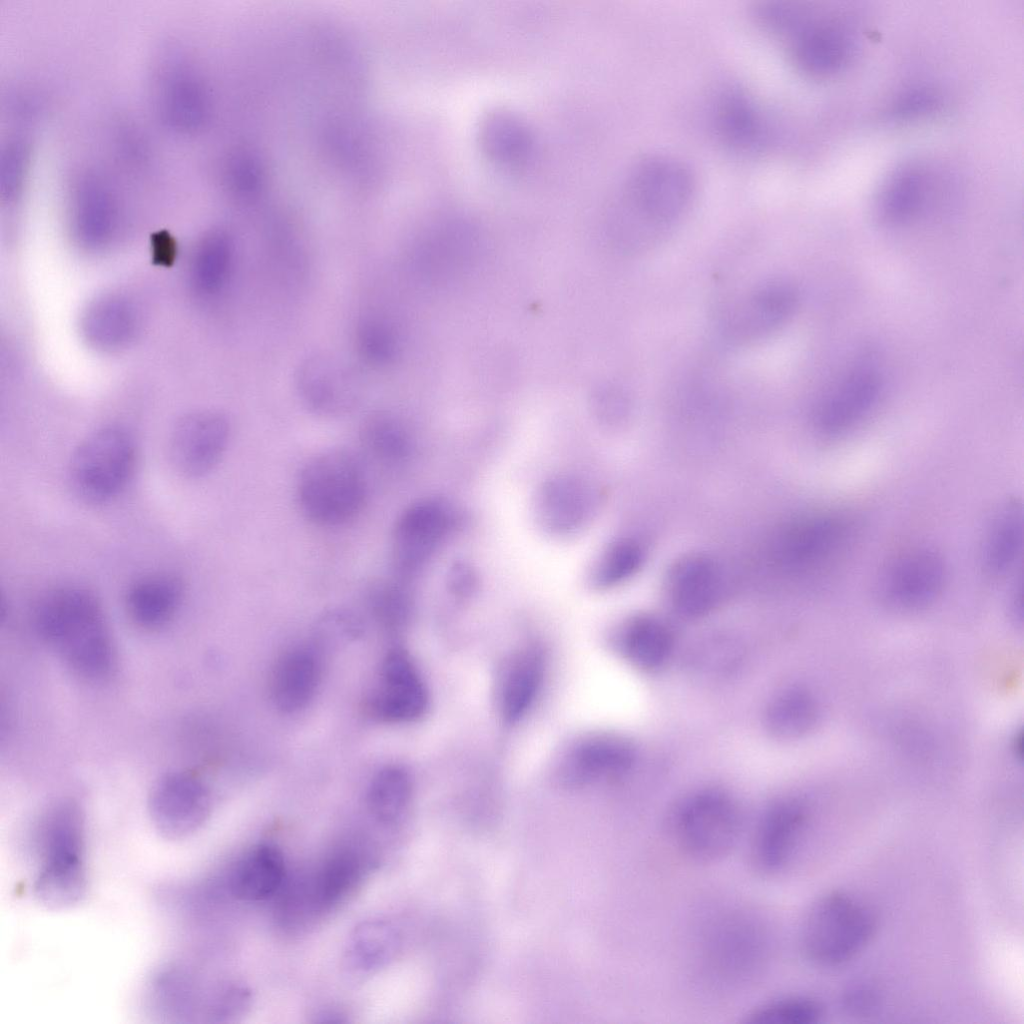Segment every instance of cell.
Masks as SVG:
<instances>
[{
	"instance_id": "obj_5",
	"label": "cell",
	"mask_w": 1024,
	"mask_h": 1024,
	"mask_svg": "<svg viewBox=\"0 0 1024 1024\" xmlns=\"http://www.w3.org/2000/svg\"><path fill=\"white\" fill-rule=\"evenodd\" d=\"M741 831L738 804L716 788L702 789L685 798L670 823L674 845L687 858L700 863L716 862L729 855Z\"/></svg>"
},
{
	"instance_id": "obj_34",
	"label": "cell",
	"mask_w": 1024,
	"mask_h": 1024,
	"mask_svg": "<svg viewBox=\"0 0 1024 1024\" xmlns=\"http://www.w3.org/2000/svg\"><path fill=\"white\" fill-rule=\"evenodd\" d=\"M366 452L385 465L401 463L410 453V439L398 420L386 412L367 417L360 430Z\"/></svg>"
},
{
	"instance_id": "obj_26",
	"label": "cell",
	"mask_w": 1024,
	"mask_h": 1024,
	"mask_svg": "<svg viewBox=\"0 0 1024 1024\" xmlns=\"http://www.w3.org/2000/svg\"><path fill=\"white\" fill-rule=\"evenodd\" d=\"M591 494L574 478H557L542 488L537 512L544 527L555 533H569L579 528L588 517Z\"/></svg>"
},
{
	"instance_id": "obj_8",
	"label": "cell",
	"mask_w": 1024,
	"mask_h": 1024,
	"mask_svg": "<svg viewBox=\"0 0 1024 1024\" xmlns=\"http://www.w3.org/2000/svg\"><path fill=\"white\" fill-rule=\"evenodd\" d=\"M625 199L633 215L648 228H662L689 208L696 183L689 167L668 156L640 160L625 183Z\"/></svg>"
},
{
	"instance_id": "obj_22",
	"label": "cell",
	"mask_w": 1024,
	"mask_h": 1024,
	"mask_svg": "<svg viewBox=\"0 0 1024 1024\" xmlns=\"http://www.w3.org/2000/svg\"><path fill=\"white\" fill-rule=\"evenodd\" d=\"M544 670L543 654L535 646L520 648L504 661L496 681V705L506 723L518 722L532 707Z\"/></svg>"
},
{
	"instance_id": "obj_7",
	"label": "cell",
	"mask_w": 1024,
	"mask_h": 1024,
	"mask_svg": "<svg viewBox=\"0 0 1024 1024\" xmlns=\"http://www.w3.org/2000/svg\"><path fill=\"white\" fill-rule=\"evenodd\" d=\"M136 462L132 434L119 425L104 426L83 439L73 452L68 470L71 488L86 503H107L126 488Z\"/></svg>"
},
{
	"instance_id": "obj_35",
	"label": "cell",
	"mask_w": 1024,
	"mask_h": 1024,
	"mask_svg": "<svg viewBox=\"0 0 1024 1024\" xmlns=\"http://www.w3.org/2000/svg\"><path fill=\"white\" fill-rule=\"evenodd\" d=\"M398 946V934L390 923L380 919L368 920L352 932L348 953L356 967L371 970L390 961Z\"/></svg>"
},
{
	"instance_id": "obj_19",
	"label": "cell",
	"mask_w": 1024,
	"mask_h": 1024,
	"mask_svg": "<svg viewBox=\"0 0 1024 1024\" xmlns=\"http://www.w3.org/2000/svg\"><path fill=\"white\" fill-rule=\"evenodd\" d=\"M769 938L758 919L732 915L714 927L708 945V959L721 976H750L766 958Z\"/></svg>"
},
{
	"instance_id": "obj_28",
	"label": "cell",
	"mask_w": 1024,
	"mask_h": 1024,
	"mask_svg": "<svg viewBox=\"0 0 1024 1024\" xmlns=\"http://www.w3.org/2000/svg\"><path fill=\"white\" fill-rule=\"evenodd\" d=\"M132 306L121 298H105L90 307L84 321V333L94 346L113 350L124 346L136 329Z\"/></svg>"
},
{
	"instance_id": "obj_17",
	"label": "cell",
	"mask_w": 1024,
	"mask_h": 1024,
	"mask_svg": "<svg viewBox=\"0 0 1024 1024\" xmlns=\"http://www.w3.org/2000/svg\"><path fill=\"white\" fill-rule=\"evenodd\" d=\"M230 424L220 412L189 413L175 425L170 438V457L175 469L188 478L211 472L224 455Z\"/></svg>"
},
{
	"instance_id": "obj_43",
	"label": "cell",
	"mask_w": 1024,
	"mask_h": 1024,
	"mask_svg": "<svg viewBox=\"0 0 1024 1024\" xmlns=\"http://www.w3.org/2000/svg\"><path fill=\"white\" fill-rule=\"evenodd\" d=\"M843 1001L845 1007L850 1011L866 1013L877 1006L878 996L874 989L860 986L849 990Z\"/></svg>"
},
{
	"instance_id": "obj_16",
	"label": "cell",
	"mask_w": 1024,
	"mask_h": 1024,
	"mask_svg": "<svg viewBox=\"0 0 1024 1024\" xmlns=\"http://www.w3.org/2000/svg\"><path fill=\"white\" fill-rule=\"evenodd\" d=\"M635 757L634 746L620 736L586 735L563 752L556 776L566 786H587L622 776L633 766Z\"/></svg>"
},
{
	"instance_id": "obj_20",
	"label": "cell",
	"mask_w": 1024,
	"mask_h": 1024,
	"mask_svg": "<svg viewBox=\"0 0 1024 1024\" xmlns=\"http://www.w3.org/2000/svg\"><path fill=\"white\" fill-rule=\"evenodd\" d=\"M798 305L794 286L771 280L754 289L733 311L728 332L738 340L761 338L786 323Z\"/></svg>"
},
{
	"instance_id": "obj_25",
	"label": "cell",
	"mask_w": 1024,
	"mask_h": 1024,
	"mask_svg": "<svg viewBox=\"0 0 1024 1024\" xmlns=\"http://www.w3.org/2000/svg\"><path fill=\"white\" fill-rule=\"evenodd\" d=\"M181 580L170 573H151L137 578L126 592L131 619L141 627L157 628L175 615L182 600Z\"/></svg>"
},
{
	"instance_id": "obj_37",
	"label": "cell",
	"mask_w": 1024,
	"mask_h": 1024,
	"mask_svg": "<svg viewBox=\"0 0 1024 1024\" xmlns=\"http://www.w3.org/2000/svg\"><path fill=\"white\" fill-rule=\"evenodd\" d=\"M823 1016L822 1004L808 996H783L765 1001L744 1015L746 1024H815Z\"/></svg>"
},
{
	"instance_id": "obj_38",
	"label": "cell",
	"mask_w": 1024,
	"mask_h": 1024,
	"mask_svg": "<svg viewBox=\"0 0 1024 1024\" xmlns=\"http://www.w3.org/2000/svg\"><path fill=\"white\" fill-rule=\"evenodd\" d=\"M722 101L719 128L723 137L738 147H752L761 138L760 119L751 103L742 95L729 94Z\"/></svg>"
},
{
	"instance_id": "obj_3",
	"label": "cell",
	"mask_w": 1024,
	"mask_h": 1024,
	"mask_svg": "<svg viewBox=\"0 0 1024 1024\" xmlns=\"http://www.w3.org/2000/svg\"><path fill=\"white\" fill-rule=\"evenodd\" d=\"M302 513L314 524L336 527L354 519L367 497V479L361 461L345 449H329L313 456L297 479Z\"/></svg>"
},
{
	"instance_id": "obj_14",
	"label": "cell",
	"mask_w": 1024,
	"mask_h": 1024,
	"mask_svg": "<svg viewBox=\"0 0 1024 1024\" xmlns=\"http://www.w3.org/2000/svg\"><path fill=\"white\" fill-rule=\"evenodd\" d=\"M808 823L806 805L784 798L770 804L760 815L750 842V861L765 876L783 872L793 860Z\"/></svg>"
},
{
	"instance_id": "obj_11",
	"label": "cell",
	"mask_w": 1024,
	"mask_h": 1024,
	"mask_svg": "<svg viewBox=\"0 0 1024 1024\" xmlns=\"http://www.w3.org/2000/svg\"><path fill=\"white\" fill-rule=\"evenodd\" d=\"M295 389L302 404L322 417H340L361 402L364 386L358 371L329 352L304 357L294 375Z\"/></svg>"
},
{
	"instance_id": "obj_2",
	"label": "cell",
	"mask_w": 1024,
	"mask_h": 1024,
	"mask_svg": "<svg viewBox=\"0 0 1024 1024\" xmlns=\"http://www.w3.org/2000/svg\"><path fill=\"white\" fill-rule=\"evenodd\" d=\"M36 832L39 863L34 895L51 909L72 907L87 888L84 819L79 807L69 801L54 805Z\"/></svg>"
},
{
	"instance_id": "obj_18",
	"label": "cell",
	"mask_w": 1024,
	"mask_h": 1024,
	"mask_svg": "<svg viewBox=\"0 0 1024 1024\" xmlns=\"http://www.w3.org/2000/svg\"><path fill=\"white\" fill-rule=\"evenodd\" d=\"M428 702L426 685L409 654L401 648L390 650L369 700L372 714L385 722L409 723L425 714Z\"/></svg>"
},
{
	"instance_id": "obj_21",
	"label": "cell",
	"mask_w": 1024,
	"mask_h": 1024,
	"mask_svg": "<svg viewBox=\"0 0 1024 1024\" xmlns=\"http://www.w3.org/2000/svg\"><path fill=\"white\" fill-rule=\"evenodd\" d=\"M668 592L675 610L687 618L709 613L723 592L722 572L705 555H691L678 561L668 576Z\"/></svg>"
},
{
	"instance_id": "obj_33",
	"label": "cell",
	"mask_w": 1024,
	"mask_h": 1024,
	"mask_svg": "<svg viewBox=\"0 0 1024 1024\" xmlns=\"http://www.w3.org/2000/svg\"><path fill=\"white\" fill-rule=\"evenodd\" d=\"M232 255V242L225 233L208 235L192 259L191 279L195 289L204 295L221 290L230 272Z\"/></svg>"
},
{
	"instance_id": "obj_40",
	"label": "cell",
	"mask_w": 1024,
	"mask_h": 1024,
	"mask_svg": "<svg viewBox=\"0 0 1024 1024\" xmlns=\"http://www.w3.org/2000/svg\"><path fill=\"white\" fill-rule=\"evenodd\" d=\"M644 560L642 546L631 539H622L612 544L600 559L594 582L602 588L621 584L633 576Z\"/></svg>"
},
{
	"instance_id": "obj_29",
	"label": "cell",
	"mask_w": 1024,
	"mask_h": 1024,
	"mask_svg": "<svg viewBox=\"0 0 1024 1024\" xmlns=\"http://www.w3.org/2000/svg\"><path fill=\"white\" fill-rule=\"evenodd\" d=\"M622 651L634 665L643 669L661 667L670 657L673 637L660 620L641 616L629 621L620 635Z\"/></svg>"
},
{
	"instance_id": "obj_41",
	"label": "cell",
	"mask_w": 1024,
	"mask_h": 1024,
	"mask_svg": "<svg viewBox=\"0 0 1024 1024\" xmlns=\"http://www.w3.org/2000/svg\"><path fill=\"white\" fill-rule=\"evenodd\" d=\"M356 345L362 357L375 365L390 363L397 352L393 329L384 319L377 317H366L359 322Z\"/></svg>"
},
{
	"instance_id": "obj_32",
	"label": "cell",
	"mask_w": 1024,
	"mask_h": 1024,
	"mask_svg": "<svg viewBox=\"0 0 1024 1024\" xmlns=\"http://www.w3.org/2000/svg\"><path fill=\"white\" fill-rule=\"evenodd\" d=\"M926 194V180L917 168L896 172L884 186L879 199V214L889 224H903L921 210Z\"/></svg>"
},
{
	"instance_id": "obj_15",
	"label": "cell",
	"mask_w": 1024,
	"mask_h": 1024,
	"mask_svg": "<svg viewBox=\"0 0 1024 1024\" xmlns=\"http://www.w3.org/2000/svg\"><path fill=\"white\" fill-rule=\"evenodd\" d=\"M451 521L448 509L432 499L417 501L402 512L392 534V562L398 579L404 581L422 568Z\"/></svg>"
},
{
	"instance_id": "obj_27",
	"label": "cell",
	"mask_w": 1024,
	"mask_h": 1024,
	"mask_svg": "<svg viewBox=\"0 0 1024 1024\" xmlns=\"http://www.w3.org/2000/svg\"><path fill=\"white\" fill-rule=\"evenodd\" d=\"M285 876L284 859L273 845L253 847L238 862L231 878V889L240 899L260 901L272 896Z\"/></svg>"
},
{
	"instance_id": "obj_42",
	"label": "cell",
	"mask_w": 1024,
	"mask_h": 1024,
	"mask_svg": "<svg viewBox=\"0 0 1024 1024\" xmlns=\"http://www.w3.org/2000/svg\"><path fill=\"white\" fill-rule=\"evenodd\" d=\"M493 135L491 138L495 144L494 148L496 154L503 158H514L520 151L522 152L526 146L525 135L521 132L520 126L509 121L506 123L501 120L499 124L492 127Z\"/></svg>"
},
{
	"instance_id": "obj_9",
	"label": "cell",
	"mask_w": 1024,
	"mask_h": 1024,
	"mask_svg": "<svg viewBox=\"0 0 1024 1024\" xmlns=\"http://www.w3.org/2000/svg\"><path fill=\"white\" fill-rule=\"evenodd\" d=\"M761 16L773 31L787 35L792 61L803 73L825 77L847 64L852 43L835 23L810 18L805 11L786 5L762 8Z\"/></svg>"
},
{
	"instance_id": "obj_31",
	"label": "cell",
	"mask_w": 1024,
	"mask_h": 1024,
	"mask_svg": "<svg viewBox=\"0 0 1024 1024\" xmlns=\"http://www.w3.org/2000/svg\"><path fill=\"white\" fill-rule=\"evenodd\" d=\"M817 717L813 697L802 689H787L775 696L765 712L768 731L781 739H792L808 732Z\"/></svg>"
},
{
	"instance_id": "obj_1",
	"label": "cell",
	"mask_w": 1024,
	"mask_h": 1024,
	"mask_svg": "<svg viewBox=\"0 0 1024 1024\" xmlns=\"http://www.w3.org/2000/svg\"><path fill=\"white\" fill-rule=\"evenodd\" d=\"M35 623L76 673L96 680L112 673L114 644L101 605L87 589L65 585L49 590L36 606Z\"/></svg>"
},
{
	"instance_id": "obj_36",
	"label": "cell",
	"mask_w": 1024,
	"mask_h": 1024,
	"mask_svg": "<svg viewBox=\"0 0 1024 1024\" xmlns=\"http://www.w3.org/2000/svg\"><path fill=\"white\" fill-rule=\"evenodd\" d=\"M360 875V861L354 854L341 852L332 856L315 878L313 903L319 909L332 907L354 888Z\"/></svg>"
},
{
	"instance_id": "obj_6",
	"label": "cell",
	"mask_w": 1024,
	"mask_h": 1024,
	"mask_svg": "<svg viewBox=\"0 0 1024 1024\" xmlns=\"http://www.w3.org/2000/svg\"><path fill=\"white\" fill-rule=\"evenodd\" d=\"M860 531L855 514L824 509L797 517L778 535L774 553L780 566L795 575L829 568L854 545Z\"/></svg>"
},
{
	"instance_id": "obj_4",
	"label": "cell",
	"mask_w": 1024,
	"mask_h": 1024,
	"mask_svg": "<svg viewBox=\"0 0 1024 1024\" xmlns=\"http://www.w3.org/2000/svg\"><path fill=\"white\" fill-rule=\"evenodd\" d=\"M876 928V917L863 902L845 892H828L816 899L804 916L801 950L818 966H839L865 948Z\"/></svg>"
},
{
	"instance_id": "obj_12",
	"label": "cell",
	"mask_w": 1024,
	"mask_h": 1024,
	"mask_svg": "<svg viewBox=\"0 0 1024 1024\" xmlns=\"http://www.w3.org/2000/svg\"><path fill=\"white\" fill-rule=\"evenodd\" d=\"M151 821L162 838L183 840L197 832L211 810L210 792L194 773H167L153 786L148 800Z\"/></svg>"
},
{
	"instance_id": "obj_24",
	"label": "cell",
	"mask_w": 1024,
	"mask_h": 1024,
	"mask_svg": "<svg viewBox=\"0 0 1024 1024\" xmlns=\"http://www.w3.org/2000/svg\"><path fill=\"white\" fill-rule=\"evenodd\" d=\"M319 680L320 663L314 651L293 648L279 658L272 672V701L283 712L299 711L314 697Z\"/></svg>"
},
{
	"instance_id": "obj_13",
	"label": "cell",
	"mask_w": 1024,
	"mask_h": 1024,
	"mask_svg": "<svg viewBox=\"0 0 1024 1024\" xmlns=\"http://www.w3.org/2000/svg\"><path fill=\"white\" fill-rule=\"evenodd\" d=\"M881 395L879 373L867 365L857 366L819 398L813 410V425L825 438H840L856 429L873 412Z\"/></svg>"
},
{
	"instance_id": "obj_23",
	"label": "cell",
	"mask_w": 1024,
	"mask_h": 1024,
	"mask_svg": "<svg viewBox=\"0 0 1024 1024\" xmlns=\"http://www.w3.org/2000/svg\"><path fill=\"white\" fill-rule=\"evenodd\" d=\"M1023 547V513L1017 500H1009L993 514L984 533L980 562L984 573L992 578L1012 572Z\"/></svg>"
},
{
	"instance_id": "obj_39",
	"label": "cell",
	"mask_w": 1024,
	"mask_h": 1024,
	"mask_svg": "<svg viewBox=\"0 0 1024 1024\" xmlns=\"http://www.w3.org/2000/svg\"><path fill=\"white\" fill-rule=\"evenodd\" d=\"M369 605L377 621L387 630L397 632L409 620L411 595L404 581H379L369 589Z\"/></svg>"
},
{
	"instance_id": "obj_10",
	"label": "cell",
	"mask_w": 1024,
	"mask_h": 1024,
	"mask_svg": "<svg viewBox=\"0 0 1024 1024\" xmlns=\"http://www.w3.org/2000/svg\"><path fill=\"white\" fill-rule=\"evenodd\" d=\"M948 577L942 554L927 546L905 549L881 570L877 591L880 599L899 611H918L941 595Z\"/></svg>"
},
{
	"instance_id": "obj_30",
	"label": "cell",
	"mask_w": 1024,
	"mask_h": 1024,
	"mask_svg": "<svg viewBox=\"0 0 1024 1024\" xmlns=\"http://www.w3.org/2000/svg\"><path fill=\"white\" fill-rule=\"evenodd\" d=\"M412 799V781L408 772L398 766H387L376 773L367 791L370 813L384 824L399 821Z\"/></svg>"
}]
</instances>
